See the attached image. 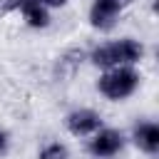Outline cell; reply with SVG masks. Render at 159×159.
<instances>
[{"instance_id": "cell-7", "label": "cell", "mask_w": 159, "mask_h": 159, "mask_svg": "<svg viewBox=\"0 0 159 159\" xmlns=\"http://www.w3.org/2000/svg\"><path fill=\"white\" fill-rule=\"evenodd\" d=\"M20 10H22V17H25V22H27L30 27H47L50 15H47V10H45L42 5H37V2H32V0H25Z\"/></svg>"}, {"instance_id": "cell-11", "label": "cell", "mask_w": 159, "mask_h": 159, "mask_svg": "<svg viewBox=\"0 0 159 159\" xmlns=\"http://www.w3.org/2000/svg\"><path fill=\"white\" fill-rule=\"evenodd\" d=\"M7 144H10V139H7V132H2V129H0V157L7 152Z\"/></svg>"}, {"instance_id": "cell-3", "label": "cell", "mask_w": 159, "mask_h": 159, "mask_svg": "<svg viewBox=\"0 0 159 159\" xmlns=\"http://www.w3.org/2000/svg\"><path fill=\"white\" fill-rule=\"evenodd\" d=\"M132 0H94L89 10V20L99 30H109L114 25V17L119 15L122 7H127Z\"/></svg>"}, {"instance_id": "cell-1", "label": "cell", "mask_w": 159, "mask_h": 159, "mask_svg": "<svg viewBox=\"0 0 159 159\" xmlns=\"http://www.w3.org/2000/svg\"><path fill=\"white\" fill-rule=\"evenodd\" d=\"M144 55V47L134 40H119V42H109V45H102L92 52V62L97 67H124V65H132L137 60H142Z\"/></svg>"}, {"instance_id": "cell-10", "label": "cell", "mask_w": 159, "mask_h": 159, "mask_svg": "<svg viewBox=\"0 0 159 159\" xmlns=\"http://www.w3.org/2000/svg\"><path fill=\"white\" fill-rule=\"evenodd\" d=\"M32 2H37V5H42V7H60V5H65L67 0H32Z\"/></svg>"}, {"instance_id": "cell-9", "label": "cell", "mask_w": 159, "mask_h": 159, "mask_svg": "<svg viewBox=\"0 0 159 159\" xmlns=\"http://www.w3.org/2000/svg\"><path fill=\"white\" fill-rule=\"evenodd\" d=\"M25 0H0V12H10L15 7H22Z\"/></svg>"}, {"instance_id": "cell-5", "label": "cell", "mask_w": 159, "mask_h": 159, "mask_svg": "<svg viewBox=\"0 0 159 159\" xmlns=\"http://www.w3.org/2000/svg\"><path fill=\"white\" fill-rule=\"evenodd\" d=\"M124 139L117 129H99L94 134V139L89 142V152L94 157H114L119 149H122Z\"/></svg>"}, {"instance_id": "cell-4", "label": "cell", "mask_w": 159, "mask_h": 159, "mask_svg": "<svg viewBox=\"0 0 159 159\" xmlns=\"http://www.w3.org/2000/svg\"><path fill=\"white\" fill-rule=\"evenodd\" d=\"M65 124L75 137H84V134H92L102 127V117L94 109H75L67 114Z\"/></svg>"}, {"instance_id": "cell-6", "label": "cell", "mask_w": 159, "mask_h": 159, "mask_svg": "<svg viewBox=\"0 0 159 159\" xmlns=\"http://www.w3.org/2000/svg\"><path fill=\"white\" fill-rule=\"evenodd\" d=\"M134 142H137V147H139L142 152L154 154V152L159 149V127L152 124V122L139 124V127L134 129Z\"/></svg>"}, {"instance_id": "cell-2", "label": "cell", "mask_w": 159, "mask_h": 159, "mask_svg": "<svg viewBox=\"0 0 159 159\" xmlns=\"http://www.w3.org/2000/svg\"><path fill=\"white\" fill-rule=\"evenodd\" d=\"M137 84H139V75L132 70V67H112V70H107L102 77H99V82H97V87H99V92L107 97V99H124V97H129L134 89H137Z\"/></svg>"}, {"instance_id": "cell-8", "label": "cell", "mask_w": 159, "mask_h": 159, "mask_svg": "<svg viewBox=\"0 0 159 159\" xmlns=\"http://www.w3.org/2000/svg\"><path fill=\"white\" fill-rule=\"evenodd\" d=\"M40 159H67V147L60 142H50L40 149Z\"/></svg>"}]
</instances>
